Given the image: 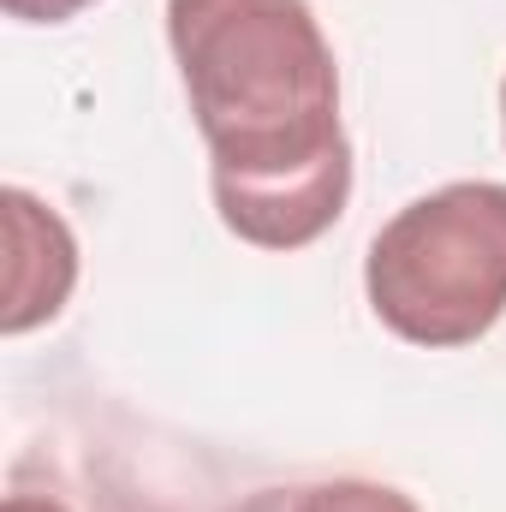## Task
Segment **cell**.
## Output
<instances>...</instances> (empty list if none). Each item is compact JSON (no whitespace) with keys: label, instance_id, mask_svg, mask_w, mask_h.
<instances>
[{"label":"cell","instance_id":"cell-2","mask_svg":"<svg viewBox=\"0 0 506 512\" xmlns=\"http://www.w3.org/2000/svg\"><path fill=\"white\" fill-rule=\"evenodd\" d=\"M364 292L405 346H477L506 316V185L453 179L405 203L370 239Z\"/></svg>","mask_w":506,"mask_h":512},{"label":"cell","instance_id":"cell-8","mask_svg":"<svg viewBox=\"0 0 506 512\" xmlns=\"http://www.w3.org/2000/svg\"><path fill=\"white\" fill-rule=\"evenodd\" d=\"M501 131H506V78H501Z\"/></svg>","mask_w":506,"mask_h":512},{"label":"cell","instance_id":"cell-5","mask_svg":"<svg viewBox=\"0 0 506 512\" xmlns=\"http://www.w3.org/2000/svg\"><path fill=\"white\" fill-rule=\"evenodd\" d=\"M6 6V18H18V24H66V18H78L84 6H96V0H0Z\"/></svg>","mask_w":506,"mask_h":512},{"label":"cell","instance_id":"cell-7","mask_svg":"<svg viewBox=\"0 0 506 512\" xmlns=\"http://www.w3.org/2000/svg\"><path fill=\"white\" fill-rule=\"evenodd\" d=\"M227 512H286V489H256V495H245L239 507Z\"/></svg>","mask_w":506,"mask_h":512},{"label":"cell","instance_id":"cell-1","mask_svg":"<svg viewBox=\"0 0 506 512\" xmlns=\"http://www.w3.org/2000/svg\"><path fill=\"white\" fill-rule=\"evenodd\" d=\"M215 215L256 251L316 245L352 197L334 42L310 0H167Z\"/></svg>","mask_w":506,"mask_h":512},{"label":"cell","instance_id":"cell-3","mask_svg":"<svg viewBox=\"0 0 506 512\" xmlns=\"http://www.w3.org/2000/svg\"><path fill=\"white\" fill-rule=\"evenodd\" d=\"M0 209H6V310H0V328L18 340L42 322H54L78 286V239L72 227L60 221L54 203L30 197L24 185H6L0 191Z\"/></svg>","mask_w":506,"mask_h":512},{"label":"cell","instance_id":"cell-6","mask_svg":"<svg viewBox=\"0 0 506 512\" xmlns=\"http://www.w3.org/2000/svg\"><path fill=\"white\" fill-rule=\"evenodd\" d=\"M0 512H72V507H66V501H54V495H30V489H12Z\"/></svg>","mask_w":506,"mask_h":512},{"label":"cell","instance_id":"cell-4","mask_svg":"<svg viewBox=\"0 0 506 512\" xmlns=\"http://www.w3.org/2000/svg\"><path fill=\"white\" fill-rule=\"evenodd\" d=\"M286 512H423L405 489L370 483V477H328V483H304L286 489Z\"/></svg>","mask_w":506,"mask_h":512}]
</instances>
